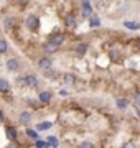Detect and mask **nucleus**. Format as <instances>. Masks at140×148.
<instances>
[{
    "label": "nucleus",
    "mask_w": 140,
    "mask_h": 148,
    "mask_svg": "<svg viewBox=\"0 0 140 148\" xmlns=\"http://www.w3.org/2000/svg\"><path fill=\"white\" fill-rule=\"evenodd\" d=\"M5 66H7V69H8V71H12V73L20 71V61H18V59H15V58L8 59V61L5 63Z\"/></svg>",
    "instance_id": "2"
},
{
    "label": "nucleus",
    "mask_w": 140,
    "mask_h": 148,
    "mask_svg": "<svg viewBox=\"0 0 140 148\" xmlns=\"http://www.w3.org/2000/svg\"><path fill=\"white\" fill-rule=\"evenodd\" d=\"M13 23H15V20H13V18H10V16H8V18H5V28L12 30V28H13Z\"/></svg>",
    "instance_id": "19"
},
{
    "label": "nucleus",
    "mask_w": 140,
    "mask_h": 148,
    "mask_svg": "<svg viewBox=\"0 0 140 148\" xmlns=\"http://www.w3.org/2000/svg\"><path fill=\"white\" fill-rule=\"evenodd\" d=\"M115 104H117V107L120 109V110H124V109H127V106H129V101L120 97V99H117V102H115Z\"/></svg>",
    "instance_id": "13"
},
{
    "label": "nucleus",
    "mask_w": 140,
    "mask_h": 148,
    "mask_svg": "<svg viewBox=\"0 0 140 148\" xmlns=\"http://www.w3.org/2000/svg\"><path fill=\"white\" fill-rule=\"evenodd\" d=\"M134 101H135L137 106H140V90H137V92L134 94Z\"/></svg>",
    "instance_id": "23"
},
{
    "label": "nucleus",
    "mask_w": 140,
    "mask_h": 148,
    "mask_svg": "<svg viewBox=\"0 0 140 148\" xmlns=\"http://www.w3.org/2000/svg\"><path fill=\"white\" fill-rule=\"evenodd\" d=\"M27 28L28 30H38V27H40V20H38V16H35V15H28L27 16Z\"/></svg>",
    "instance_id": "1"
},
{
    "label": "nucleus",
    "mask_w": 140,
    "mask_h": 148,
    "mask_svg": "<svg viewBox=\"0 0 140 148\" xmlns=\"http://www.w3.org/2000/svg\"><path fill=\"white\" fill-rule=\"evenodd\" d=\"M2 122H3V114L0 112V123H2Z\"/></svg>",
    "instance_id": "29"
},
{
    "label": "nucleus",
    "mask_w": 140,
    "mask_h": 148,
    "mask_svg": "<svg viewBox=\"0 0 140 148\" xmlns=\"http://www.w3.org/2000/svg\"><path fill=\"white\" fill-rule=\"evenodd\" d=\"M8 51V43L3 40V38H0V54H3Z\"/></svg>",
    "instance_id": "15"
},
{
    "label": "nucleus",
    "mask_w": 140,
    "mask_h": 148,
    "mask_svg": "<svg viewBox=\"0 0 140 148\" xmlns=\"http://www.w3.org/2000/svg\"><path fill=\"white\" fill-rule=\"evenodd\" d=\"M48 128H51V122H41L36 125V130H48Z\"/></svg>",
    "instance_id": "16"
},
{
    "label": "nucleus",
    "mask_w": 140,
    "mask_h": 148,
    "mask_svg": "<svg viewBox=\"0 0 140 148\" xmlns=\"http://www.w3.org/2000/svg\"><path fill=\"white\" fill-rule=\"evenodd\" d=\"M48 142H49V145H51L53 148H56V147H58V140H56L54 137H49V138H48Z\"/></svg>",
    "instance_id": "21"
},
{
    "label": "nucleus",
    "mask_w": 140,
    "mask_h": 148,
    "mask_svg": "<svg viewBox=\"0 0 140 148\" xmlns=\"http://www.w3.org/2000/svg\"><path fill=\"white\" fill-rule=\"evenodd\" d=\"M110 58H112V59H117V53H115V51H110Z\"/></svg>",
    "instance_id": "27"
},
{
    "label": "nucleus",
    "mask_w": 140,
    "mask_h": 148,
    "mask_svg": "<svg viewBox=\"0 0 140 148\" xmlns=\"http://www.w3.org/2000/svg\"><path fill=\"white\" fill-rule=\"evenodd\" d=\"M137 46H139V48H140V40H139V41H137Z\"/></svg>",
    "instance_id": "30"
},
{
    "label": "nucleus",
    "mask_w": 140,
    "mask_h": 148,
    "mask_svg": "<svg viewBox=\"0 0 140 148\" xmlns=\"http://www.w3.org/2000/svg\"><path fill=\"white\" fill-rule=\"evenodd\" d=\"M124 25H125V28H129V30H140L139 21H125Z\"/></svg>",
    "instance_id": "12"
},
{
    "label": "nucleus",
    "mask_w": 140,
    "mask_h": 148,
    "mask_svg": "<svg viewBox=\"0 0 140 148\" xmlns=\"http://www.w3.org/2000/svg\"><path fill=\"white\" fill-rule=\"evenodd\" d=\"M66 25L69 28H74L76 27V16L74 15H68L66 16Z\"/></svg>",
    "instance_id": "14"
},
{
    "label": "nucleus",
    "mask_w": 140,
    "mask_h": 148,
    "mask_svg": "<svg viewBox=\"0 0 140 148\" xmlns=\"http://www.w3.org/2000/svg\"><path fill=\"white\" fill-rule=\"evenodd\" d=\"M25 84H27L28 87L36 89L38 87V77L35 76V74H28V76H25Z\"/></svg>",
    "instance_id": "3"
},
{
    "label": "nucleus",
    "mask_w": 140,
    "mask_h": 148,
    "mask_svg": "<svg viewBox=\"0 0 140 148\" xmlns=\"http://www.w3.org/2000/svg\"><path fill=\"white\" fill-rule=\"evenodd\" d=\"M65 82L66 84H74L76 82V76L74 74H65Z\"/></svg>",
    "instance_id": "18"
},
{
    "label": "nucleus",
    "mask_w": 140,
    "mask_h": 148,
    "mask_svg": "<svg viewBox=\"0 0 140 148\" xmlns=\"http://www.w3.org/2000/svg\"><path fill=\"white\" fill-rule=\"evenodd\" d=\"M7 148H18V145L16 143H10V145H7Z\"/></svg>",
    "instance_id": "28"
},
{
    "label": "nucleus",
    "mask_w": 140,
    "mask_h": 148,
    "mask_svg": "<svg viewBox=\"0 0 140 148\" xmlns=\"http://www.w3.org/2000/svg\"><path fill=\"white\" fill-rule=\"evenodd\" d=\"M86 51H87V45H86V43H81L79 46L76 48V53H78V54H81V56H82L84 53H86Z\"/></svg>",
    "instance_id": "17"
},
{
    "label": "nucleus",
    "mask_w": 140,
    "mask_h": 148,
    "mask_svg": "<svg viewBox=\"0 0 140 148\" xmlns=\"http://www.w3.org/2000/svg\"><path fill=\"white\" fill-rule=\"evenodd\" d=\"M51 64H53V61L49 58H41L40 61H38V68L43 69V71H48L49 68H51Z\"/></svg>",
    "instance_id": "4"
},
{
    "label": "nucleus",
    "mask_w": 140,
    "mask_h": 148,
    "mask_svg": "<svg viewBox=\"0 0 140 148\" xmlns=\"http://www.w3.org/2000/svg\"><path fill=\"white\" fill-rule=\"evenodd\" d=\"M63 40H65V35H63V33H58V35H54V36H51L49 43H53V45H56V46L59 48V45L63 43Z\"/></svg>",
    "instance_id": "8"
},
{
    "label": "nucleus",
    "mask_w": 140,
    "mask_h": 148,
    "mask_svg": "<svg viewBox=\"0 0 140 148\" xmlns=\"http://www.w3.org/2000/svg\"><path fill=\"white\" fill-rule=\"evenodd\" d=\"M7 90H10V82L3 77H0V92H7Z\"/></svg>",
    "instance_id": "10"
},
{
    "label": "nucleus",
    "mask_w": 140,
    "mask_h": 148,
    "mask_svg": "<svg viewBox=\"0 0 140 148\" xmlns=\"http://www.w3.org/2000/svg\"><path fill=\"white\" fill-rule=\"evenodd\" d=\"M38 99H40L41 104H49V102H51V92H48V90H41L40 95H38Z\"/></svg>",
    "instance_id": "5"
},
{
    "label": "nucleus",
    "mask_w": 140,
    "mask_h": 148,
    "mask_svg": "<svg viewBox=\"0 0 140 148\" xmlns=\"http://www.w3.org/2000/svg\"><path fill=\"white\" fill-rule=\"evenodd\" d=\"M81 7H82V15L84 16H91L92 13V7L89 2H81Z\"/></svg>",
    "instance_id": "7"
},
{
    "label": "nucleus",
    "mask_w": 140,
    "mask_h": 148,
    "mask_svg": "<svg viewBox=\"0 0 140 148\" xmlns=\"http://www.w3.org/2000/svg\"><path fill=\"white\" fill-rule=\"evenodd\" d=\"M7 138L12 140V142H15L16 140V130L13 127H7Z\"/></svg>",
    "instance_id": "9"
},
{
    "label": "nucleus",
    "mask_w": 140,
    "mask_h": 148,
    "mask_svg": "<svg viewBox=\"0 0 140 148\" xmlns=\"http://www.w3.org/2000/svg\"><path fill=\"white\" fill-rule=\"evenodd\" d=\"M99 25H101L99 18H97V16H91V27H92V28H97Z\"/></svg>",
    "instance_id": "20"
},
{
    "label": "nucleus",
    "mask_w": 140,
    "mask_h": 148,
    "mask_svg": "<svg viewBox=\"0 0 140 148\" xmlns=\"http://www.w3.org/2000/svg\"><path fill=\"white\" fill-rule=\"evenodd\" d=\"M27 135H28V137L36 138V132H35V130H32V128H28V130H27Z\"/></svg>",
    "instance_id": "24"
},
{
    "label": "nucleus",
    "mask_w": 140,
    "mask_h": 148,
    "mask_svg": "<svg viewBox=\"0 0 140 148\" xmlns=\"http://www.w3.org/2000/svg\"><path fill=\"white\" fill-rule=\"evenodd\" d=\"M18 120H20L22 125H28V123L32 122V114H30V112H22L20 117H18Z\"/></svg>",
    "instance_id": "6"
},
{
    "label": "nucleus",
    "mask_w": 140,
    "mask_h": 148,
    "mask_svg": "<svg viewBox=\"0 0 140 148\" xmlns=\"http://www.w3.org/2000/svg\"><path fill=\"white\" fill-rule=\"evenodd\" d=\"M79 148H94V145H92L91 142H82L81 145H79Z\"/></svg>",
    "instance_id": "22"
},
{
    "label": "nucleus",
    "mask_w": 140,
    "mask_h": 148,
    "mask_svg": "<svg viewBox=\"0 0 140 148\" xmlns=\"http://www.w3.org/2000/svg\"><path fill=\"white\" fill-rule=\"evenodd\" d=\"M36 147H38V148H43V147H48V143H45V142H41V140H40V142H36Z\"/></svg>",
    "instance_id": "26"
},
{
    "label": "nucleus",
    "mask_w": 140,
    "mask_h": 148,
    "mask_svg": "<svg viewBox=\"0 0 140 148\" xmlns=\"http://www.w3.org/2000/svg\"><path fill=\"white\" fill-rule=\"evenodd\" d=\"M45 53H56V51H58V46H56V45H53V43H46V45H45Z\"/></svg>",
    "instance_id": "11"
},
{
    "label": "nucleus",
    "mask_w": 140,
    "mask_h": 148,
    "mask_svg": "<svg viewBox=\"0 0 140 148\" xmlns=\"http://www.w3.org/2000/svg\"><path fill=\"white\" fill-rule=\"evenodd\" d=\"M124 148H135V143H134V142H127V143L124 145Z\"/></svg>",
    "instance_id": "25"
}]
</instances>
